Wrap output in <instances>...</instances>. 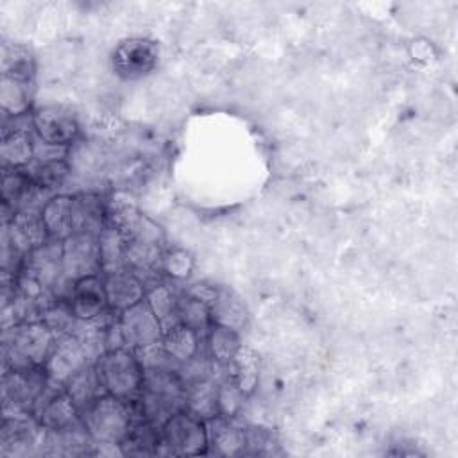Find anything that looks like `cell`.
Instances as JSON below:
<instances>
[{
    "label": "cell",
    "mask_w": 458,
    "mask_h": 458,
    "mask_svg": "<svg viewBox=\"0 0 458 458\" xmlns=\"http://www.w3.org/2000/svg\"><path fill=\"white\" fill-rule=\"evenodd\" d=\"M54 331L43 322H20L4 329V370H30L43 367L55 342Z\"/></svg>",
    "instance_id": "1"
},
{
    "label": "cell",
    "mask_w": 458,
    "mask_h": 458,
    "mask_svg": "<svg viewBox=\"0 0 458 458\" xmlns=\"http://www.w3.org/2000/svg\"><path fill=\"white\" fill-rule=\"evenodd\" d=\"M106 394L122 401L136 403L143 390V367L131 349L106 351L93 363Z\"/></svg>",
    "instance_id": "2"
},
{
    "label": "cell",
    "mask_w": 458,
    "mask_h": 458,
    "mask_svg": "<svg viewBox=\"0 0 458 458\" xmlns=\"http://www.w3.org/2000/svg\"><path fill=\"white\" fill-rule=\"evenodd\" d=\"M81 420L97 445H120L132 420V403L102 394L81 411Z\"/></svg>",
    "instance_id": "3"
},
{
    "label": "cell",
    "mask_w": 458,
    "mask_h": 458,
    "mask_svg": "<svg viewBox=\"0 0 458 458\" xmlns=\"http://www.w3.org/2000/svg\"><path fill=\"white\" fill-rule=\"evenodd\" d=\"M106 208L107 225L120 231L127 242H145L159 245L165 243V233L161 225L145 213H141L131 195L113 193L109 200H106Z\"/></svg>",
    "instance_id": "4"
},
{
    "label": "cell",
    "mask_w": 458,
    "mask_h": 458,
    "mask_svg": "<svg viewBox=\"0 0 458 458\" xmlns=\"http://www.w3.org/2000/svg\"><path fill=\"white\" fill-rule=\"evenodd\" d=\"M161 438L165 451L175 456L206 454L209 447L206 420L186 410H179L166 419L161 426Z\"/></svg>",
    "instance_id": "5"
},
{
    "label": "cell",
    "mask_w": 458,
    "mask_h": 458,
    "mask_svg": "<svg viewBox=\"0 0 458 458\" xmlns=\"http://www.w3.org/2000/svg\"><path fill=\"white\" fill-rule=\"evenodd\" d=\"M48 383V376L43 367L30 370H4L2 377V401L4 415H14L20 411L32 413L34 403L41 395Z\"/></svg>",
    "instance_id": "6"
},
{
    "label": "cell",
    "mask_w": 458,
    "mask_h": 458,
    "mask_svg": "<svg viewBox=\"0 0 458 458\" xmlns=\"http://www.w3.org/2000/svg\"><path fill=\"white\" fill-rule=\"evenodd\" d=\"M157 55L156 41L140 36L127 38L111 52V68L123 81H138L156 68Z\"/></svg>",
    "instance_id": "7"
},
{
    "label": "cell",
    "mask_w": 458,
    "mask_h": 458,
    "mask_svg": "<svg viewBox=\"0 0 458 458\" xmlns=\"http://www.w3.org/2000/svg\"><path fill=\"white\" fill-rule=\"evenodd\" d=\"M91 365L81 340L75 335H61L55 338L43 369L50 381L66 385L79 370Z\"/></svg>",
    "instance_id": "8"
},
{
    "label": "cell",
    "mask_w": 458,
    "mask_h": 458,
    "mask_svg": "<svg viewBox=\"0 0 458 458\" xmlns=\"http://www.w3.org/2000/svg\"><path fill=\"white\" fill-rule=\"evenodd\" d=\"M118 322L125 338V345L131 351L161 342L163 324L154 315V311L150 310L145 299L120 311Z\"/></svg>",
    "instance_id": "9"
},
{
    "label": "cell",
    "mask_w": 458,
    "mask_h": 458,
    "mask_svg": "<svg viewBox=\"0 0 458 458\" xmlns=\"http://www.w3.org/2000/svg\"><path fill=\"white\" fill-rule=\"evenodd\" d=\"M32 131L39 141L68 147L79 134V125L72 111L63 106H45L30 114Z\"/></svg>",
    "instance_id": "10"
},
{
    "label": "cell",
    "mask_w": 458,
    "mask_h": 458,
    "mask_svg": "<svg viewBox=\"0 0 458 458\" xmlns=\"http://www.w3.org/2000/svg\"><path fill=\"white\" fill-rule=\"evenodd\" d=\"M63 268L72 281L100 274L98 236L72 233L63 240Z\"/></svg>",
    "instance_id": "11"
},
{
    "label": "cell",
    "mask_w": 458,
    "mask_h": 458,
    "mask_svg": "<svg viewBox=\"0 0 458 458\" xmlns=\"http://www.w3.org/2000/svg\"><path fill=\"white\" fill-rule=\"evenodd\" d=\"M4 234L25 256L32 249L50 240V234L47 231L39 208H27V209L16 211L11 222L4 224Z\"/></svg>",
    "instance_id": "12"
},
{
    "label": "cell",
    "mask_w": 458,
    "mask_h": 458,
    "mask_svg": "<svg viewBox=\"0 0 458 458\" xmlns=\"http://www.w3.org/2000/svg\"><path fill=\"white\" fill-rule=\"evenodd\" d=\"M68 302L77 320L98 318L109 308L104 279L100 276H88L75 281Z\"/></svg>",
    "instance_id": "13"
},
{
    "label": "cell",
    "mask_w": 458,
    "mask_h": 458,
    "mask_svg": "<svg viewBox=\"0 0 458 458\" xmlns=\"http://www.w3.org/2000/svg\"><path fill=\"white\" fill-rule=\"evenodd\" d=\"M208 428V444L213 453L222 456H238L245 453L247 435L245 426L236 420V417L215 415L206 420ZM208 447V451H209Z\"/></svg>",
    "instance_id": "14"
},
{
    "label": "cell",
    "mask_w": 458,
    "mask_h": 458,
    "mask_svg": "<svg viewBox=\"0 0 458 458\" xmlns=\"http://www.w3.org/2000/svg\"><path fill=\"white\" fill-rule=\"evenodd\" d=\"M72 222L73 233L98 236L107 225L106 200L93 191H81L72 195Z\"/></svg>",
    "instance_id": "15"
},
{
    "label": "cell",
    "mask_w": 458,
    "mask_h": 458,
    "mask_svg": "<svg viewBox=\"0 0 458 458\" xmlns=\"http://www.w3.org/2000/svg\"><path fill=\"white\" fill-rule=\"evenodd\" d=\"M118 447L122 454H131V456L159 454L161 449H165L163 438H161V428L148 422L132 406L131 426Z\"/></svg>",
    "instance_id": "16"
},
{
    "label": "cell",
    "mask_w": 458,
    "mask_h": 458,
    "mask_svg": "<svg viewBox=\"0 0 458 458\" xmlns=\"http://www.w3.org/2000/svg\"><path fill=\"white\" fill-rule=\"evenodd\" d=\"M102 279H104V288L107 295V304L111 310L118 313L145 299L147 286L136 274H132L127 268L113 274H106L102 276Z\"/></svg>",
    "instance_id": "17"
},
{
    "label": "cell",
    "mask_w": 458,
    "mask_h": 458,
    "mask_svg": "<svg viewBox=\"0 0 458 458\" xmlns=\"http://www.w3.org/2000/svg\"><path fill=\"white\" fill-rule=\"evenodd\" d=\"M163 245L145 243V242H127L125 250V268L136 274L145 286H150L156 281L163 263Z\"/></svg>",
    "instance_id": "18"
},
{
    "label": "cell",
    "mask_w": 458,
    "mask_h": 458,
    "mask_svg": "<svg viewBox=\"0 0 458 458\" xmlns=\"http://www.w3.org/2000/svg\"><path fill=\"white\" fill-rule=\"evenodd\" d=\"M36 141L29 127H14L2 132L0 159L2 168L23 170L34 161Z\"/></svg>",
    "instance_id": "19"
},
{
    "label": "cell",
    "mask_w": 458,
    "mask_h": 458,
    "mask_svg": "<svg viewBox=\"0 0 458 458\" xmlns=\"http://www.w3.org/2000/svg\"><path fill=\"white\" fill-rule=\"evenodd\" d=\"M34 417L45 429L52 431H61L81 422V411L77 404L72 401V397L66 394V390H61L52 399H48L34 413Z\"/></svg>",
    "instance_id": "20"
},
{
    "label": "cell",
    "mask_w": 458,
    "mask_h": 458,
    "mask_svg": "<svg viewBox=\"0 0 458 458\" xmlns=\"http://www.w3.org/2000/svg\"><path fill=\"white\" fill-rule=\"evenodd\" d=\"M213 324L227 326L236 331L243 329L249 320V310L245 301L231 288L220 286L215 301L209 306Z\"/></svg>",
    "instance_id": "21"
},
{
    "label": "cell",
    "mask_w": 458,
    "mask_h": 458,
    "mask_svg": "<svg viewBox=\"0 0 458 458\" xmlns=\"http://www.w3.org/2000/svg\"><path fill=\"white\" fill-rule=\"evenodd\" d=\"M41 216L50 238L64 240L73 233L72 195L55 193L48 197L41 208Z\"/></svg>",
    "instance_id": "22"
},
{
    "label": "cell",
    "mask_w": 458,
    "mask_h": 458,
    "mask_svg": "<svg viewBox=\"0 0 458 458\" xmlns=\"http://www.w3.org/2000/svg\"><path fill=\"white\" fill-rule=\"evenodd\" d=\"M199 333L190 329L188 326L175 322L163 329L161 345L166 351V354L179 365L188 360H191L195 354H199L200 340Z\"/></svg>",
    "instance_id": "23"
},
{
    "label": "cell",
    "mask_w": 458,
    "mask_h": 458,
    "mask_svg": "<svg viewBox=\"0 0 458 458\" xmlns=\"http://www.w3.org/2000/svg\"><path fill=\"white\" fill-rule=\"evenodd\" d=\"M240 349L242 340L236 329L220 324H211V327L206 333V351L216 365L227 367Z\"/></svg>",
    "instance_id": "24"
},
{
    "label": "cell",
    "mask_w": 458,
    "mask_h": 458,
    "mask_svg": "<svg viewBox=\"0 0 458 458\" xmlns=\"http://www.w3.org/2000/svg\"><path fill=\"white\" fill-rule=\"evenodd\" d=\"M225 369V377H229L245 395H250L256 390L259 381V358L250 347L242 345Z\"/></svg>",
    "instance_id": "25"
},
{
    "label": "cell",
    "mask_w": 458,
    "mask_h": 458,
    "mask_svg": "<svg viewBox=\"0 0 458 458\" xmlns=\"http://www.w3.org/2000/svg\"><path fill=\"white\" fill-rule=\"evenodd\" d=\"M184 410L202 420H209L218 415L215 377L184 386Z\"/></svg>",
    "instance_id": "26"
},
{
    "label": "cell",
    "mask_w": 458,
    "mask_h": 458,
    "mask_svg": "<svg viewBox=\"0 0 458 458\" xmlns=\"http://www.w3.org/2000/svg\"><path fill=\"white\" fill-rule=\"evenodd\" d=\"M127 240L120 231L106 225L98 234V254H100V274H113L125 268Z\"/></svg>",
    "instance_id": "27"
},
{
    "label": "cell",
    "mask_w": 458,
    "mask_h": 458,
    "mask_svg": "<svg viewBox=\"0 0 458 458\" xmlns=\"http://www.w3.org/2000/svg\"><path fill=\"white\" fill-rule=\"evenodd\" d=\"M141 392L184 403V385L177 369H143Z\"/></svg>",
    "instance_id": "28"
},
{
    "label": "cell",
    "mask_w": 458,
    "mask_h": 458,
    "mask_svg": "<svg viewBox=\"0 0 458 458\" xmlns=\"http://www.w3.org/2000/svg\"><path fill=\"white\" fill-rule=\"evenodd\" d=\"M32 102L30 82L4 77L0 84V106L4 116H25Z\"/></svg>",
    "instance_id": "29"
},
{
    "label": "cell",
    "mask_w": 458,
    "mask_h": 458,
    "mask_svg": "<svg viewBox=\"0 0 458 458\" xmlns=\"http://www.w3.org/2000/svg\"><path fill=\"white\" fill-rule=\"evenodd\" d=\"M25 172L39 190L55 191L66 182L70 175V166L64 159H48V161L34 159Z\"/></svg>",
    "instance_id": "30"
},
{
    "label": "cell",
    "mask_w": 458,
    "mask_h": 458,
    "mask_svg": "<svg viewBox=\"0 0 458 458\" xmlns=\"http://www.w3.org/2000/svg\"><path fill=\"white\" fill-rule=\"evenodd\" d=\"M34 72H36L34 57L27 47H23L20 43L4 45V48H2V75L4 77L32 82Z\"/></svg>",
    "instance_id": "31"
},
{
    "label": "cell",
    "mask_w": 458,
    "mask_h": 458,
    "mask_svg": "<svg viewBox=\"0 0 458 458\" xmlns=\"http://www.w3.org/2000/svg\"><path fill=\"white\" fill-rule=\"evenodd\" d=\"M66 394L72 397V401L77 404L79 411H82L89 403H93L98 395L106 394L93 365L84 367L79 370L66 385H64Z\"/></svg>",
    "instance_id": "32"
},
{
    "label": "cell",
    "mask_w": 458,
    "mask_h": 458,
    "mask_svg": "<svg viewBox=\"0 0 458 458\" xmlns=\"http://www.w3.org/2000/svg\"><path fill=\"white\" fill-rule=\"evenodd\" d=\"M145 301L154 311V315L163 324V329L177 322V301L179 297L174 290L163 283H154L145 292Z\"/></svg>",
    "instance_id": "33"
},
{
    "label": "cell",
    "mask_w": 458,
    "mask_h": 458,
    "mask_svg": "<svg viewBox=\"0 0 458 458\" xmlns=\"http://www.w3.org/2000/svg\"><path fill=\"white\" fill-rule=\"evenodd\" d=\"M177 322L188 326L190 329H193L200 336L202 335L206 336L208 329L213 324L211 310L202 301H197V299L182 293L177 301Z\"/></svg>",
    "instance_id": "34"
},
{
    "label": "cell",
    "mask_w": 458,
    "mask_h": 458,
    "mask_svg": "<svg viewBox=\"0 0 458 458\" xmlns=\"http://www.w3.org/2000/svg\"><path fill=\"white\" fill-rule=\"evenodd\" d=\"M245 394L229 379L222 377L216 381V406H218V415L224 417H236L240 410L243 408L245 403Z\"/></svg>",
    "instance_id": "35"
},
{
    "label": "cell",
    "mask_w": 458,
    "mask_h": 458,
    "mask_svg": "<svg viewBox=\"0 0 458 458\" xmlns=\"http://www.w3.org/2000/svg\"><path fill=\"white\" fill-rule=\"evenodd\" d=\"M43 322L54 331L55 336H61V335H73L79 320L75 318L68 301H57L54 306L48 308V311L43 317Z\"/></svg>",
    "instance_id": "36"
},
{
    "label": "cell",
    "mask_w": 458,
    "mask_h": 458,
    "mask_svg": "<svg viewBox=\"0 0 458 458\" xmlns=\"http://www.w3.org/2000/svg\"><path fill=\"white\" fill-rule=\"evenodd\" d=\"M193 267H195V259L184 249H170L163 254L161 270L172 279H177V281L186 279L193 272Z\"/></svg>",
    "instance_id": "37"
},
{
    "label": "cell",
    "mask_w": 458,
    "mask_h": 458,
    "mask_svg": "<svg viewBox=\"0 0 458 458\" xmlns=\"http://www.w3.org/2000/svg\"><path fill=\"white\" fill-rule=\"evenodd\" d=\"M247 447L245 453L250 454H272L274 447L279 445L276 433L263 426H245Z\"/></svg>",
    "instance_id": "38"
},
{
    "label": "cell",
    "mask_w": 458,
    "mask_h": 458,
    "mask_svg": "<svg viewBox=\"0 0 458 458\" xmlns=\"http://www.w3.org/2000/svg\"><path fill=\"white\" fill-rule=\"evenodd\" d=\"M218 288H220V286L211 284V283H208V281H197V283L190 284V286L184 290V293L190 295V297H193V299H197V301H202V302L208 304V306H211V302L215 301V297H216V293H218Z\"/></svg>",
    "instance_id": "39"
}]
</instances>
